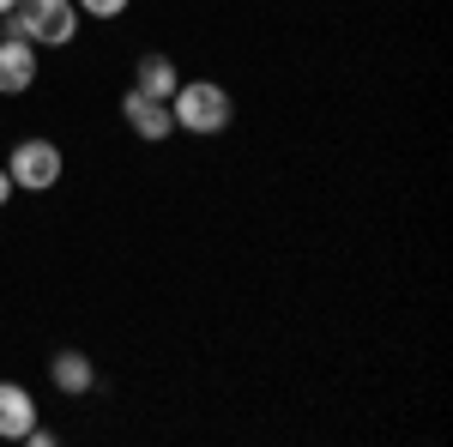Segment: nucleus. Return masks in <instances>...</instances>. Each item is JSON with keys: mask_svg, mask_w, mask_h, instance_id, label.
<instances>
[{"mask_svg": "<svg viewBox=\"0 0 453 447\" xmlns=\"http://www.w3.org/2000/svg\"><path fill=\"white\" fill-rule=\"evenodd\" d=\"M0 25H6V36H31L42 49H61L79 31V6L73 0H19L12 12H0Z\"/></svg>", "mask_w": 453, "mask_h": 447, "instance_id": "obj_1", "label": "nucleus"}, {"mask_svg": "<svg viewBox=\"0 0 453 447\" xmlns=\"http://www.w3.org/2000/svg\"><path fill=\"white\" fill-rule=\"evenodd\" d=\"M170 109H175V127H188V134H224L230 115H236L230 91L211 85V79H188V85H175Z\"/></svg>", "mask_w": 453, "mask_h": 447, "instance_id": "obj_2", "label": "nucleus"}, {"mask_svg": "<svg viewBox=\"0 0 453 447\" xmlns=\"http://www.w3.org/2000/svg\"><path fill=\"white\" fill-rule=\"evenodd\" d=\"M6 175H12V188L42 194V188H55V181H61V151H55L49 139H19V145H12V158H6Z\"/></svg>", "mask_w": 453, "mask_h": 447, "instance_id": "obj_3", "label": "nucleus"}, {"mask_svg": "<svg viewBox=\"0 0 453 447\" xmlns=\"http://www.w3.org/2000/svg\"><path fill=\"white\" fill-rule=\"evenodd\" d=\"M121 115H127V127L140 139H170L175 134V109H170V97H145L140 85L121 97Z\"/></svg>", "mask_w": 453, "mask_h": 447, "instance_id": "obj_4", "label": "nucleus"}, {"mask_svg": "<svg viewBox=\"0 0 453 447\" xmlns=\"http://www.w3.org/2000/svg\"><path fill=\"white\" fill-rule=\"evenodd\" d=\"M36 85V42L31 36H0V91L19 97Z\"/></svg>", "mask_w": 453, "mask_h": 447, "instance_id": "obj_5", "label": "nucleus"}, {"mask_svg": "<svg viewBox=\"0 0 453 447\" xmlns=\"http://www.w3.org/2000/svg\"><path fill=\"white\" fill-rule=\"evenodd\" d=\"M36 429V399L19 381H0V442H25Z\"/></svg>", "mask_w": 453, "mask_h": 447, "instance_id": "obj_6", "label": "nucleus"}, {"mask_svg": "<svg viewBox=\"0 0 453 447\" xmlns=\"http://www.w3.org/2000/svg\"><path fill=\"white\" fill-rule=\"evenodd\" d=\"M49 375H55V387H61L67 399H79V393L97 387V369H91L85 351H55V357H49Z\"/></svg>", "mask_w": 453, "mask_h": 447, "instance_id": "obj_7", "label": "nucleus"}, {"mask_svg": "<svg viewBox=\"0 0 453 447\" xmlns=\"http://www.w3.org/2000/svg\"><path fill=\"white\" fill-rule=\"evenodd\" d=\"M134 85H140L145 97H175V85H181V79H175L170 55H157V49H151V55H140V67H134Z\"/></svg>", "mask_w": 453, "mask_h": 447, "instance_id": "obj_8", "label": "nucleus"}, {"mask_svg": "<svg viewBox=\"0 0 453 447\" xmlns=\"http://www.w3.org/2000/svg\"><path fill=\"white\" fill-rule=\"evenodd\" d=\"M134 0H79V12H91V19H115V12H127Z\"/></svg>", "mask_w": 453, "mask_h": 447, "instance_id": "obj_9", "label": "nucleus"}, {"mask_svg": "<svg viewBox=\"0 0 453 447\" xmlns=\"http://www.w3.org/2000/svg\"><path fill=\"white\" fill-rule=\"evenodd\" d=\"M6 200H12V175L0 170V206H6Z\"/></svg>", "mask_w": 453, "mask_h": 447, "instance_id": "obj_10", "label": "nucleus"}, {"mask_svg": "<svg viewBox=\"0 0 453 447\" xmlns=\"http://www.w3.org/2000/svg\"><path fill=\"white\" fill-rule=\"evenodd\" d=\"M12 6H19V0H0V12H12Z\"/></svg>", "mask_w": 453, "mask_h": 447, "instance_id": "obj_11", "label": "nucleus"}]
</instances>
